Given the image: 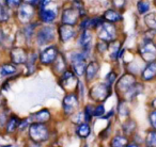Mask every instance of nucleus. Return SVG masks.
I'll list each match as a JSON object with an SVG mask.
<instances>
[{"mask_svg":"<svg viewBox=\"0 0 156 147\" xmlns=\"http://www.w3.org/2000/svg\"><path fill=\"white\" fill-rule=\"evenodd\" d=\"M145 22L150 28L156 31V13H151L145 16Z\"/></svg>","mask_w":156,"mask_h":147,"instance_id":"b1692460","label":"nucleus"},{"mask_svg":"<svg viewBox=\"0 0 156 147\" xmlns=\"http://www.w3.org/2000/svg\"><path fill=\"white\" fill-rule=\"evenodd\" d=\"M118 90L123 93H132L136 92V81L135 78L130 75H125L121 78V80L118 82Z\"/></svg>","mask_w":156,"mask_h":147,"instance_id":"f03ea898","label":"nucleus"},{"mask_svg":"<svg viewBox=\"0 0 156 147\" xmlns=\"http://www.w3.org/2000/svg\"><path fill=\"white\" fill-rule=\"evenodd\" d=\"M29 134H30V138H32V141H34L35 143L46 141L49 136L47 127L43 123L32 124L30 126V129H29Z\"/></svg>","mask_w":156,"mask_h":147,"instance_id":"f257e3e1","label":"nucleus"},{"mask_svg":"<svg viewBox=\"0 0 156 147\" xmlns=\"http://www.w3.org/2000/svg\"><path fill=\"white\" fill-rule=\"evenodd\" d=\"M150 121H151V124L154 128L156 129V111H153L150 115Z\"/></svg>","mask_w":156,"mask_h":147,"instance_id":"7c9ffc66","label":"nucleus"},{"mask_svg":"<svg viewBox=\"0 0 156 147\" xmlns=\"http://www.w3.org/2000/svg\"><path fill=\"white\" fill-rule=\"evenodd\" d=\"M126 147H139L138 145H136V144H130V145H127Z\"/></svg>","mask_w":156,"mask_h":147,"instance_id":"e433bc0d","label":"nucleus"},{"mask_svg":"<svg viewBox=\"0 0 156 147\" xmlns=\"http://www.w3.org/2000/svg\"><path fill=\"white\" fill-rule=\"evenodd\" d=\"M140 54L147 62H153L156 59V46L152 42H147L140 48Z\"/></svg>","mask_w":156,"mask_h":147,"instance_id":"39448f33","label":"nucleus"},{"mask_svg":"<svg viewBox=\"0 0 156 147\" xmlns=\"http://www.w3.org/2000/svg\"><path fill=\"white\" fill-rule=\"evenodd\" d=\"M93 107L92 106H87L86 107V110H85V119L87 121H89L90 119H91L92 115H93Z\"/></svg>","mask_w":156,"mask_h":147,"instance_id":"bb28decb","label":"nucleus"},{"mask_svg":"<svg viewBox=\"0 0 156 147\" xmlns=\"http://www.w3.org/2000/svg\"><path fill=\"white\" fill-rule=\"evenodd\" d=\"M5 0H0V5H5Z\"/></svg>","mask_w":156,"mask_h":147,"instance_id":"58836bf2","label":"nucleus"},{"mask_svg":"<svg viewBox=\"0 0 156 147\" xmlns=\"http://www.w3.org/2000/svg\"><path fill=\"white\" fill-rule=\"evenodd\" d=\"M110 93V90H109V85L106 84H98L91 90V97L94 100H98V101H102L107 98V96Z\"/></svg>","mask_w":156,"mask_h":147,"instance_id":"0eeeda50","label":"nucleus"},{"mask_svg":"<svg viewBox=\"0 0 156 147\" xmlns=\"http://www.w3.org/2000/svg\"><path fill=\"white\" fill-rule=\"evenodd\" d=\"M9 15H8V12L5 11V9L3 8V5H0V22H5L8 19Z\"/></svg>","mask_w":156,"mask_h":147,"instance_id":"c85d7f7f","label":"nucleus"},{"mask_svg":"<svg viewBox=\"0 0 156 147\" xmlns=\"http://www.w3.org/2000/svg\"><path fill=\"white\" fill-rule=\"evenodd\" d=\"M18 16H20L22 22H28L32 18L33 16V9L31 7V5H23L20 7L18 10Z\"/></svg>","mask_w":156,"mask_h":147,"instance_id":"ddd939ff","label":"nucleus"},{"mask_svg":"<svg viewBox=\"0 0 156 147\" xmlns=\"http://www.w3.org/2000/svg\"><path fill=\"white\" fill-rule=\"evenodd\" d=\"M81 13H83L80 9L78 8H69V9H65L63 11L62 14V22L66 25H71V26H74V25L77 22L78 17Z\"/></svg>","mask_w":156,"mask_h":147,"instance_id":"20e7f679","label":"nucleus"},{"mask_svg":"<svg viewBox=\"0 0 156 147\" xmlns=\"http://www.w3.org/2000/svg\"><path fill=\"white\" fill-rule=\"evenodd\" d=\"M147 147H156V131H150L147 136Z\"/></svg>","mask_w":156,"mask_h":147,"instance_id":"393cba45","label":"nucleus"},{"mask_svg":"<svg viewBox=\"0 0 156 147\" xmlns=\"http://www.w3.org/2000/svg\"><path fill=\"white\" fill-rule=\"evenodd\" d=\"M26 1L29 3V5H39V1H40V0H26Z\"/></svg>","mask_w":156,"mask_h":147,"instance_id":"c9c22d12","label":"nucleus"},{"mask_svg":"<svg viewBox=\"0 0 156 147\" xmlns=\"http://www.w3.org/2000/svg\"><path fill=\"white\" fill-rule=\"evenodd\" d=\"M137 8H138V11L140 12L141 14H143V13H145V12L149 11L150 5H149V2H147V1H139V2L137 3Z\"/></svg>","mask_w":156,"mask_h":147,"instance_id":"a878e982","label":"nucleus"},{"mask_svg":"<svg viewBox=\"0 0 156 147\" xmlns=\"http://www.w3.org/2000/svg\"><path fill=\"white\" fill-rule=\"evenodd\" d=\"M58 56V49L55 46L46 48L45 50H43L40 56V60L43 64H50V63L55 62Z\"/></svg>","mask_w":156,"mask_h":147,"instance_id":"1a4fd4ad","label":"nucleus"},{"mask_svg":"<svg viewBox=\"0 0 156 147\" xmlns=\"http://www.w3.org/2000/svg\"><path fill=\"white\" fill-rule=\"evenodd\" d=\"M31 118H32L35 123H46V121L50 118V114L47 110H41L40 112L33 114L32 116H31Z\"/></svg>","mask_w":156,"mask_h":147,"instance_id":"a211bd4d","label":"nucleus"},{"mask_svg":"<svg viewBox=\"0 0 156 147\" xmlns=\"http://www.w3.org/2000/svg\"><path fill=\"white\" fill-rule=\"evenodd\" d=\"M49 2H50V0H40L39 5H40V8H41V9H43V8L46 7V5H47Z\"/></svg>","mask_w":156,"mask_h":147,"instance_id":"72a5a7b5","label":"nucleus"},{"mask_svg":"<svg viewBox=\"0 0 156 147\" xmlns=\"http://www.w3.org/2000/svg\"><path fill=\"white\" fill-rule=\"evenodd\" d=\"M72 65L74 71L78 76H83L86 71V54L85 53H74L72 56Z\"/></svg>","mask_w":156,"mask_h":147,"instance_id":"7ed1b4c3","label":"nucleus"},{"mask_svg":"<svg viewBox=\"0 0 156 147\" xmlns=\"http://www.w3.org/2000/svg\"><path fill=\"white\" fill-rule=\"evenodd\" d=\"M127 146V140L125 136L117 135L113 138L111 142V147H126Z\"/></svg>","mask_w":156,"mask_h":147,"instance_id":"412c9836","label":"nucleus"},{"mask_svg":"<svg viewBox=\"0 0 156 147\" xmlns=\"http://www.w3.org/2000/svg\"><path fill=\"white\" fill-rule=\"evenodd\" d=\"M142 77L144 80H152L156 77V62H150V64L144 68L142 73Z\"/></svg>","mask_w":156,"mask_h":147,"instance_id":"4468645a","label":"nucleus"},{"mask_svg":"<svg viewBox=\"0 0 156 147\" xmlns=\"http://www.w3.org/2000/svg\"><path fill=\"white\" fill-rule=\"evenodd\" d=\"M98 49H100V51H101V52L105 51V50L107 49L106 43H101V44H98Z\"/></svg>","mask_w":156,"mask_h":147,"instance_id":"f704fd0d","label":"nucleus"},{"mask_svg":"<svg viewBox=\"0 0 156 147\" xmlns=\"http://www.w3.org/2000/svg\"><path fill=\"white\" fill-rule=\"evenodd\" d=\"M55 37V30L51 27H44L37 33V42H39L40 45H43V44H48L54 39Z\"/></svg>","mask_w":156,"mask_h":147,"instance_id":"6e6552de","label":"nucleus"},{"mask_svg":"<svg viewBox=\"0 0 156 147\" xmlns=\"http://www.w3.org/2000/svg\"><path fill=\"white\" fill-rule=\"evenodd\" d=\"M18 126H20V119L15 116H12L9 119V121H8V126H7L8 132H13Z\"/></svg>","mask_w":156,"mask_h":147,"instance_id":"5701e85b","label":"nucleus"},{"mask_svg":"<svg viewBox=\"0 0 156 147\" xmlns=\"http://www.w3.org/2000/svg\"><path fill=\"white\" fill-rule=\"evenodd\" d=\"M59 33H60V39L62 42H67L69 39H72L75 35V30H74L73 26L71 25L63 24L62 26H60L59 29Z\"/></svg>","mask_w":156,"mask_h":147,"instance_id":"f8f14e48","label":"nucleus"},{"mask_svg":"<svg viewBox=\"0 0 156 147\" xmlns=\"http://www.w3.org/2000/svg\"><path fill=\"white\" fill-rule=\"evenodd\" d=\"M98 71V64L96 62H91L86 67V78L88 81H91L95 78Z\"/></svg>","mask_w":156,"mask_h":147,"instance_id":"2eb2a0df","label":"nucleus"},{"mask_svg":"<svg viewBox=\"0 0 156 147\" xmlns=\"http://www.w3.org/2000/svg\"><path fill=\"white\" fill-rule=\"evenodd\" d=\"M104 18L109 22H120L122 19V16L118 12H115V10H108L104 14Z\"/></svg>","mask_w":156,"mask_h":147,"instance_id":"6ab92c4d","label":"nucleus"},{"mask_svg":"<svg viewBox=\"0 0 156 147\" xmlns=\"http://www.w3.org/2000/svg\"><path fill=\"white\" fill-rule=\"evenodd\" d=\"M103 114H105V108H104V106H98L95 109H94V111H93V115L94 116H102Z\"/></svg>","mask_w":156,"mask_h":147,"instance_id":"cd10ccee","label":"nucleus"},{"mask_svg":"<svg viewBox=\"0 0 156 147\" xmlns=\"http://www.w3.org/2000/svg\"><path fill=\"white\" fill-rule=\"evenodd\" d=\"M115 35H117V31H115V26H112V24L110 22H103L100 30L101 39L103 41L111 42L112 39H115Z\"/></svg>","mask_w":156,"mask_h":147,"instance_id":"423d86ee","label":"nucleus"},{"mask_svg":"<svg viewBox=\"0 0 156 147\" xmlns=\"http://www.w3.org/2000/svg\"><path fill=\"white\" fill-rule=\"evenodd\" d=\"M90 132H91V129H90V126L88 124H81V125L78 126L77 134L80 138H87V136H89Z\"/></svg>","mask_w":156,"mask_h":147,"instance_id":"4be33fe9","label":"nucleus"},{"mask_svg":"<svg viewBox=\"0 0 156 147\" xmlns=\"http://www.w3.org/2000/svg\"><path fill=\"white\" fill-rule=\"evenodd\" d=\"M107 80H108V83L109 84H111V83H113V81L115 80V73H110L107 76Z\"/></svg>","mask_w":156,"mask_h":147,"instance_id":"473e14b6","label":"nucleus"},{"mask_svg":"<svg viewBox=\"0 0 156 147\" xmlns=\"http://www.w3.org/2000/svg\"><path fill=\"white\" fill-rule=\"evenodd\" d=\"M152 104H153V107L156 109V99H154V100H153V102H152Z\"/></svg>","mask_w":156,"mask_h":147,"instance_id":"4c0bfd02","label":"nucleus"},{"mask_svg":"<svg viewBox=\"0 0 156 147\" xmlns=\"http://www.w3.org/2000/svg\"><path fill=\"white\" fill-rule=\"evenodd\" d=\"M78 107V99L75 94H69L63 99V109L66 114H72Z\"/></svg>","mask_w":156,"mask_h":147,"instance_id":"9d476101","label":"nucleus"},{"mask_svg":"<svg viewBox=\"0 0 156 147\" xmlns=\"http://www.w3.org/2000/svg\"><path fill=\"white\" fill-rule=\"evenodd\" d=\"M16 71V67L12 64H5L0 67V75L1 76H10Z\"/></svg>","mask_w":156,"mask_h":147,"instance_id":"aec40b11","label":"nucleus"},{"mask_svg":"<svg viewBox=\"0 0 156 147\" xmlns=\"http://www.w3.org/2000/svg\"><path fill=\"white\" fill-rule=\"evenodd\" d=\"M5 2L10 8H17L22 3V0H5Z\"/></svg>","mask_w":156,"mask_h":147,"instance_id":"c756f323","label":"nucleus"},{"mask_svg":"<svg viewBox=\"0 0 156 147\" xmlns=\"http://www.w3.org/2000/svg\"><path fill=\"white\" fill-rule=\"evenodd\" d=\"M112 2H113V5H115L117 8H122L124 5L125 0H112Z\"/></svg>","mask_w":156,"mask_h":147,"instance_id":"2f4dec72","label":"nucleus"},{"mask_svg":"<svg viewBox=\"0 0 156 147\" xmlns=\"http://www.w3.org/2000/svg\"><path fill=\"white\" fill-rule=\"evenodd\" d=\"M11 59L15 64H24L28 60V56L23 48H14L11 52Z\"/></svg>","mask_w":156,"mask_h":147,"instance_id":"9b49d317","label":"nucleus"},{"mask_svg":"<svg viewBox=\"0 0 156 147\" xmlns=\"http://www.w3.org/2000/svg\"><path fill=\"white\" fill-rule=\"evenodd\" d=\"M91 41H92L91 33H90L89 30L85 29V31L83 32V34L80 35V39H79V45H80L85 50H87V49H89V48H90Z\"/></svg>","mask_w":156,"mask_h":147,"instance_id":"f3484780","label":"nucleus"},{"mask_svg":"<svg viewBox=\"0 0 156 147\" xmlns=\"http://www.w3.org/2000/svg\"><path fill=\"white\" fill-rule=\"evenodd\" d=\"M56 12H54L52 10H48V9H41L40 10L39 16L41 18V20H43L44 22H51L55 20L56 18Z\"/></svg>","mask_w":156,"mask_h":147,"instance_id":"dca6fc26","label":"nucleus"}]
</instances>
